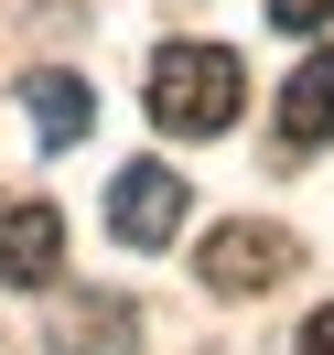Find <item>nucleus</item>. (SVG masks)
Returning <instances> with one entry per match:
<instances>
[{
  "label": "nucleus",
  "mask_w": 334,
  "mask_h": 355,
  "mask_svg": "<svg viewBox=\"0 0 334 355\" xmlns=\"http://www.w3.org/2000/svg\"><path fill=\"white\" fill-rule=\"evenodd\" d=\"M140 108H151V130H173V140H216V130H237V108H248V65L226 44H162Z\"/></svg>",
  "instance_id": "1"
},
{
  "label": "nucleus",
  "mask_w": 334,
  "mask_h": 355,
  "mask_svg": "<svg viewBox=\"0 0 334 355\" xmlns=\"http://www.w3.org/2000/svg\"><path fill=\"white\" fill-rule=\"evenodd\" d=\"M183 173H162V162H130V173L108 183V237L119 248H173L183 237Z\"/></svg>",
  "instance_id": "2"
},
{
  "label": "nucleus",
  "mask_w": 334,
  "mask_h": 355,
  "mask_svg": "<svg viewBox=\"0 0 334 355\" xmlns=\"http://www.w3.org/2000/svg\"><path fill=\"white\" fill-rule=\"evenodd\" d=\"M291 259H302V248H291V226H216V237H205V291H226V302H237V291H281L291 280Z\"/></svg>",
  "instance_id": "3"
},
{
  "label": "nucleus",
  "mask_w": 334,
  "mask_h": 355,
  "mask_svg": "<svg viewBox=\"0 0 334 355\" xmlns=\"http://www.w3.org/2000/svg\"><path fill=\"white\" fill-rule=\"evenodd\" d=\"M54 269H65V216H54L44 194L0 205V280L11 291H54Z\"/></svg>",
  "instance_id": "4"
},
{
  "label": "nucleus",
  "mask_w": 334,
  "mask_h": 355,
  "mask_svg": "<svg viewBox=\"0 0 334 355\" xmlns=\"http://www.w3.org/2000/svg\"><path fill=\"white\" fill-rule=\"evenodd\" d=\"M269 130H281V151H324V140H334V54H302V65L281 76Z\"/></svg>",
  "instance_id": "5"
},
{
  "label": "nucleus",
  "mask_w": 334,
  "mask_h": 355,
  "mask_svg": "<svg viewBox=\"0 0 334 355\" xmlns=\"http://www.w3.org/2000/svg\"><path fill=\"white\" fill-rule=\"evenodd\" d=\"M22 108H33V130L65 151V140H87V119H97V97L76 87V76H22Z\"/></svg>",
  "instance_id": "6"
},
{
  "label": "nucleus",
  "mask_w": 334,
  "mask_h": 355,
  "mask_svg": "<svg viewBox=\"0 0 334 355\" xmlns=\"http://www.w3.org/2000/svg\"><path fill=\"white\" fill-rule=\"evenodd\" d=\"M269 22H281V33H324V22H334V0H269Z\"/></svg>",
  "instance_id": "7"
},
{
  "label": "nucleus",
  "mask_w": 334,
  "mask_h": 355,
  "mask_svg": "<svg viewBox=\"0 0 334 355\" xmlns=\"http://www.w3.org/2000/svg\"><path fill=\"white\" fill-rule=\"evenodd\" d=\"M291 355H334V302H324V312L302 323V345H291Z\"/></svg>",
  "instance_id": "8"
}]
</instances>
